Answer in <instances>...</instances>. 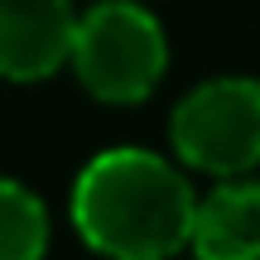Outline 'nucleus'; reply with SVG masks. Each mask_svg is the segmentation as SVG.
Masks as SVG:
<instances>
[{
  "label": "nucleus",
  "instance_id": "obj_1",
  "mask_svg": "<svg viewBox=\"0 0 260 260\" xmlns=\"http://www.w3.org/2000/svg\"><path fill=\"white\" fill-rule=\"evenodd\" d=\"M193 188L149 149H106L73 183V222L111 260H169L193 232Z\"/></svg>",
  "mask_w": 260,
  "mask_h": 260
},
{
  "label": "nucleus",
  "instance_id": "obj_2",
  "mask_svg": "<svg viewBox=\"0 0 260 260\" xmlns=\"http://www.w3.org/2000/svg\"><path fill=\"white\" fill-rule=\"evenodd\" d=\"M68 63L77 68L92 96L130 106L159 87L169 68V44L149 10L130 5V0H102L77 19Z\"/></svg>",
  "mask_w": 260,
  "mask_h": 260
},
{
  "label": "nucleus",
  "instance_id": "obj_3",
  "mask_svg": "<svg viewBox=\"0 0 260 260\" xmlns=\"http://www.w3.org/2000/svg\"><path fill=\"white\" fill-rule=\"evenodd\" d=\"M174 149L183 164L217 178L251 174L260 164V82L217 77L174 106Z\"/></svg>",
  "mask_w": 260,
  "mask_h": 260
},
{
  "label": "nucleus",
  "instance_id": "obj_4",
  "mask_svg": "<svg viewBox=\"0 0 260 260\" xmlns=\"http://www.w3.org/2000/svg\"><path fill=\"white\" fill-rule=\"evenodd\" d=\"M77 15L68 0H0V77L39 82L73 53Z\"/></svg>",
  "mask_w": 260,
  "mask_h": 260
},
{
  "label": "nucleus",
  "instance_id": "obj_5",
  "mask_svg": "<svg viewBox=\"0 0 260 260\" xmlns=\"http://www.w3.org/2000/svg\"><path fill=\"white\" fill-rule=\"evenodd\" d=\"M198 260H260V183L246 174L226 178L193 207L188 232Z\"/></svg>",
  "mask_w": 260,
  "mask_h": 260
},
{
  "label": "nucleus",
  "instance_id": "obj_6",
  "mask_svg": "<svg viewBox=\"0 0 260 260\" xmlns=\"http://www.w3.org/2000/svg\"><path fill=\"white\" fill-rule=\"evenodd\" d=\"M48 246V212L29 188L0 178V260H39Z\"/></svg>",
  "mask_w": 260,
  "mask_h": 260
}]
</instances>
